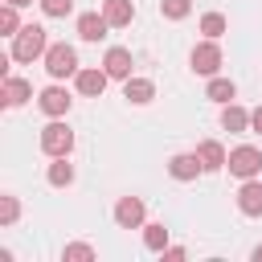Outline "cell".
<instances>
[{
	"label": "cell",
	"mask_w": 262,
	"mask_h": 262,
	"mask_svg": "<svg viewBox=\"0 0 262 262\" xmlns=\"http://www.w3.org/2000/svg\"><path fill=\"white\" fill-rule=\"evenodd\" d=\"M45 49H49V33L41 29V25H20V33L12 37V61H37V57H45Z\"/></svg>",
	"instance_id": "cell-1"
},
{
	"label": "cell",
	"mask_w": 262,
	"mask_h": 262,
	"mask_svg": "<svg viewBox=\"0 0 262 262\" xmlns=\"http://www.w3.org/2000/svg\"><path fill=\"white\" fill-rule=\"evenodd\" d=\"M45 74L53 78V82H61V78H74L82 66H78V49L74 45H66V41H57V45H49L45 49Z\"/></svg>",
	"instance_id": "cell-2"
},
{
	"label": "cell",
	"mask_w": 262,
	"mask_h": 262,
	"mask_svg": "<svg viewBox=\"0 0 262 262\" xmlns=\"http://www.w3.org/2000/svg\"><path fill=\"white\" fill-rule=\"evenodd\" d=\"M41 151H45L49 160L70 156V151H74V131H70L61 119H53L49 127H41Z\"/></svg>",
	"instance_id": "cell-3"
},
{
	"label": "cell",
	"mask_w": 262,
	"mask_h": 262,
	"mask_svg": "<svg viewBox=\"0 0 262 262\" xmlns=\"http://www.w3.org/2000/svg\"><path fill=\"white\" fill-rule=\"evenodd\" d=\"M225 168H229L237 180H254V176H262V151H258V147H250V143H242V147H233V151H229Z\"/></svg>",
	"instance_id": "cell-4"
},
{
	"label": "cell",
	"mask_w": 262,
	"mask_h": 262,
	"mask_svg": "<svg viewBox=\"0 0 262 262\" xmlns=\"http://www.w3.org/2000/svg\"><path fill=\"white\" fill-rule=\"evenodd\" d=\"M188 66H192V74H205V78H213V74L221 70V45H217L213 37H205L201 45H192V53H188Z\"/></svg>",
	"instance_id": "cell-5"
},
{
	"label": "cell",
	"mask_w": 262,
	"mask_h": 262,
	"mask_svg": "<svg viewBox=\"0 0 262 262\" xmlns=\"http://www.w3.org/2000/svg\"><path fill=\"white\" fill-rule=\"evenodd\" d=\"M143 217H147V205L139 196H119L115 201V225L119 229H143Z\"/></svg>",
	"instance_id": "cell-6"
},
{
	"label": "cell",
	"mask_w": 262,
	"mask_h": 262,
	"mask_svg": "<svg viewBox=\"0 0 262 262\" xmlns=\"http://www.w3.org/2000/svg\"><path fill=\"white\" fill-rule=\"evenodd\" d=\"M106 82H111V74L98 70V66H82V70L74 74V90H78L82 98H98V94L106 90Z\"/></svg>",
	"instance_id": "cell-7"
},
{
	"label": "cell",
	"mask_w": 262,
	"mask_h": 262,
	"mask_svg": "<svg viewBox=\"0 0 262 262\" xmlns=\"http://www.w3.org/2000/svg\"><path fill=\"white\" fill-rule=\"evenodd\" d=\"M70 102H74V98H70V90H66V86H57V82H53V86H45V90L37 94V106H41L49 119H66V115H70Z\"/></svg>",
	"instance_id": "cell-8"
},
{
	"label": "cell",
	"mask_w": 262,
	"mask_h": 262,
	"mask_svg": "<svg viewBox=\"0 0 262 262\" xmlns=\"http://www.w3.org/2000/svg\"><path fill=\"white\" fill-rule=\"evenodd\" d=\"M201 172H205V164H201V156H196V151H176V156L168 160V176H172V180H180V184L196 180Z\"/></svg>",
	"instance_id": "cell-9"
},
{
	"label": "cell",
	"mask_w": 262,
	"mask_h": 262,
	"mask_svg": "<svg viewBox=\"0 0 262 262\" xmlns=\"http://www.w3.org/2000/svg\"><path fill=\"white\" fill-rule=\"evenodd\" d=\"M131 66H135V57H131V49H123V45H111L106 57H102V70H106L115 82H127V78H131Z\"/></svg>",
	"instance_id": "cell-10"
},
{
	"label": "cell",
	"mask_w": 262,
	"mask_h": 262,
	"mask_svg": "<svg viewBox=\"0 0 262 262\" xmlns=\"http://www.w3.org/2000/svg\"><path fill=\"white\" fill-rule=\"evenodd\" d=\"M237 209L246 213V217H262V180L254 176V180H242V188H237Z\"/></svg>",
	"instance_id": "cell-11"
},
{
	"label": "cell",
	"mask_w": 262,
	"mask_h": 262,
	"mask_svg": "<svg viewBox=\"0 0 262 262\" xmlns=\"http://www.w3.org/2000/svg\"><path fill=\"white\" fill-rule=\"evenodd\" d=\"M106 29H111V20H106L102 12H82V16H78V37H82V41H90V45H94V41H102V37H106Z\"/></svg>",
	"instance_id": "cell-12"
},
{
	"label": "cell",
	"mask_w": 262,
	"mask_h": 262,
	"mask_svg": "<svg viewBox=\"0 0 262 262\" xmlns=\"http://www.w3.org/2000/svg\"><path fill=\"white\" fill-rule=\"evenodd\" d=\"M123 98H127V102H135V106H147V102L156 98V82H151V78H135V74H131V78L123 82Z\"/></svg>",
	"instance_id": "cell-13"
},
{
	"label": "cell",
	"mask_w": 262,
	"mask_h": 262,
	"mask_svg": "<svg viewBox=\"0 0 262 262\" xmlns=\"http://www.w3.org/2000/svg\"><path fill=\"white\" fill-rule=\"evenodd\" d=\"M196 156H201L205 172H221V168H225V160H229V151H225L217 139H201V143H196Z\"/></svg>",
	"instance_id": "cell-14"
},
{
	"label": "cell",
	"mask_w": 262,
	"mask_h": 262,
	"mask_svg": "<svg viewBox=\"0 0 262 262\" xmlns=\"http://www.w3.org/2000/svg\"><path fill=\"white\" fill-rule=\"evenodd\" d=\"M102 16L111 20V29H127L135 20V4L131 0H102Z\"/></svg>",
	"instance_id": "cell-15"
},
{
	"label": "cell",
	"mask_w": 262,
	"mask_h": 262,
	"mask_svg": "<svg viewBox=\"0 0 262 262\" xmlns=\"http://www.w3.org/2000/svg\"><path fill=\"white\" fill-rule=\"evenodd\" d=\"M221 127H225V131H233V135L250 131V111H246V106H237V102H225V106H221Z\"/></svg>",
	"instance_id": "cell-16"
},
{
	"label": "cell",
	"mask_w": 262,
	"mask_h": 262,
	"mask_svg": "<svg viewBox=\"0 0 262 262\" xmlns=\"http://www.w3.org/2000/svg\"><path fill=\"white\" fill-rule=\"evenodd\" d=\"M29 98H33V86H29L25 78H12V74H8V78H4V106H25Z\"/></svg>",
	"instance_id": "cell-17"
},
{
	"label": "cell",
	"mask_w": 262,
	"mask_h": 262,
	"mask_svg": "<svg viewBox=\"0 0 262 262\" xmlns=\"http://www.w3.org/2000/svg\"><path fill=\"white\" fill-rule=\"evenodd\" d=\"M205 98L225 106V102H233V98H237V86H233L229 78H217V74H213V78H209V86H205Z\"/></svg>",
	"instance_id": "cell-18"
},
{
	"label": "cell",
	"mask_w": 262,
	"mask_h": 262,
	"mask_svg": "<svg viewBox=\"0 0 262 262\" xmlns=\"http://www.w3.org/2000/svg\"><path fill=\"white\" fill-rule=\"evenodd\" d=\"M45 180H49L53 188H70V184H74V164H70V156H57V160L49 164Z\"/></svg>",
	"instance_id": "cell-19"
},
{
	"label": "cell",
	"mask_w": 262,
	"mask_h": 262,
	"mask_svg": "<svg viewBox=\"0 0 262 262\" xmlns=\"http://www.w3.org/2000/svg\"><path fill=\"white\" fill-rule=\"evenodd\" d=\"M143 246H147L151 254H160V250L168 246V229H164V221H147V225H143Z\"/></svg>",
	"instance_id": "cell-20"
},
{
	"label": "cell",
	"mask_w": 262,
	"mask_h": 262,
	"mask_svg": "<svg viewBox=\"0 0 262 262\" xmlns=\"http://www.w3.org/2000/svg\"><path fill=\"white\" fill-rule=\"evenodd\" d=\"M225 29H229V20H225L221 12H205V16H201V33H205V37L217 41V37H225Z\"/></svg>",
	"instance_id": "cell-21"
},
{
	"label": "cell",
	"mask_w": 262,
	"mask_h": 262,
	"mask_svg": "<svg viewBox=\"0 0 262 262\" xmlns=\"http://www.w3.org/2000/svg\"><path fill=\"white\" fill-rule=\"evenodd\" d=\"M192 12V0H160V16L164 20H184Z\"/></svg>",
	"instance_id": "cell-22"
},
{
	"label": "cell",
	"mask_w": 262,
	"mask_h": 262,
	"mask_svg": "<svg viewBox=\"0 0 262 262\" xmlns=\"http://www.w3.org/2000/svg\"><path fill=\"white\" fill-rule=\"evenodd\" d=\"M0 33H4V37H16V33H20V16H16V4H4V8H0Z\"/></svg>",
	"instance_id": "cell-23"
},
{
	"label": "cell",
	"mask_w": 262,
	"mask_h": 262,
	"mask_svg": "<svg viewBox=\"0 0 262 262\" xmlns=\"http://www.w3.org/2000/svg\"><path fill=\"white\" fill-rule=\"evenodd\" d=\"M16 217H20V201L12 192H4L0 196V225H16Z\"/></svg>",
	"instance_id": "cell-24"
},
{
	"label": "cell",
	"mask_w": 262,
	"mask_h": 262,
	"mask_svg": "<svg viewBox=\"0 0 262 262\" xmlns=\"http://www.w3.org/2000/svg\"><path fill=\"white\" fill-rule=\"evenodd\" d=\"M61 258H66V262H90V258H94V246H86V242H70V246L61 250Z\"/></svg>",
	"instance_id": "cell-25"
},
{
	"label": "cell",
	"mask_w": 262,
	"mask_h": 262,
	"mask_svg": "<svg viewBox=\"0 0 262 262\" xmlns=\"http://www.w3.org/2000/svg\"><path fill=\"white\" fill-rule=\"evenodd\" d=\"M45 16H70L74 12V0H37Z\"/></svg>",
	"instance_id": "cell-26"
},
{
	"label": "cell",
	"mask_w": 262,
	"mask_h": 262,
	"mask_svg": "<svg viewBox=\"0 0 262 262\" xmlns=\"http://www.w3.org/2000/svg\"><path fill=\"white\" fill-rule=\"evenodd\" d=\"M160 258H164V262H180V258H188V250H184V246H164Z\"/></svg>",
	"instance_id": "cell-27"
},
{
	"label": "cell",
	"mask_w": 262,
	"mask_h": 262,
	"mask_svg": "<svg viewBox=\"0 0 262 262\" xmlns=\"http://www.w3.org/2000/svg\"><path fill=\"white\" fill-rule=\"evenodd\" d=\"M250 131H254V135H262V106H254V111H250Z\"/></svg>",
	"instance_id": "cell-28"
},
{
	"label": "cell",
	"mask_w": 262,
	"mask_h": 262,
	"mask_svg": "<svg viewBox=\"0 0 262 262\" xmlns=\"http://www.w3.org/2000/svg\"><path fill=\"white\" fill-rule=\"evenodd\" d=\"M250 258H254V262H262V246H254V250H250Z\"/></svg>",
	"instance_id": "cell-29"
},
{
	"label": "cell",
	"mask_w": 262,
	"mask_h": 262,
	"mask_svg": "<svg viewBox=\"0 0 262 262\" xmlns=\"http://www.w3.org/2000/svg\"><path fill=\"white\" fill-rule=\"evenodd\" d=\"M4 4H16V8H29L33 0H4Z\"/></svg>",
	"instance_id": "cell-30"
}]
</instances>
